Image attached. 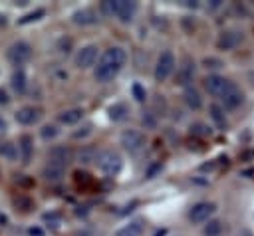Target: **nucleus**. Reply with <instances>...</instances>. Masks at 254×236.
<instances>
[{"label":"nucleus","instance_id":"obj_31","mask_svg":"<svg viewBox=\"0 0 254 236\" xmlns=\"http://www.w3.org/2000/svg\"><path fill=\"white\" fill-rule=\"evenodd\" d=\"M202 65H204L206 69H220L224 63H222V59H218V58H204V59H202Z\"/></svg>","mask_w":254,"mask_h":236},{"label":"nucleus","instance_id":"obj_26","mask_svg":"<svg viewBox=\"0 0 254 236\" xmlns=\"http://www.w3.org/2000/svg\"><path fill=\"white\" fill-rule=\"evenodd\" d=\"M99 159V155H97V151L93 149V147H85V149H81L79 151V163H93V161H97Z\"/></svg>","mask_w":254,"mask_h":236},{"label":"nucleus","instance_id":"obj_24","mask_svg":"<svg viewBox=\"0 0 254 236\" xmlns=\"http://www.w3.org/2000/svg\"><path fill=\"white\" fill-rule=\"evenodd\" d=\"M204 236H220L222 234V222L220 220H208V224H204L202 228Z\"/></svg>","mask_w":254,"mask_h":236},{"label":"nucleus","instance_id":"obj_19","mask_svg":"<svg viewBox=\"0 0 254 236\" xmlns=\"http://www.w3.org/2000/svg\"><path fill=\"white\" fill-rule=\"evenodd\" d=\"M107 115H109V119H111V121H115V123H117V121H125V119L129 117V107H127V103L117 101V103L109 105Z\"/></svg>","mask_w":254,"mask_h":236},{"label":"nucleus","instance_id":"obj_16","mask_svg":"<svg viewBox=\"0 0 254 236\" xmlns=\"http://www.w3.org/2000/svg\"><path fill=\"white\" fill-rule=\"evenodd\" d=\"M48 161H56V163H62V165L67 167V163L71 161V149L65 147V145H56V147L50 149Z\"/></svg>","mask_w":254,"mask_h":236},{"label":"nucleus","instance_id":"obj_14","mask_svg":"<svg viewBox=\"0 0 254 236\" xmlns=\"http://www.w3.org/2000/svg\"><path fill=\"white\" fill-rule=\"evenodd\" d=\"M71 22L77 24V26H89V24L97 22V14L91 8H81V10H75L71 14Z\"/></svg>","mask_w":254,"mask_h":236},{"label":"nucleus","instance_id":"obj_8","mask_svg":"<svg viewBox=\"0 0 254 236\" xmlns=\"http://www.w3.org/2000/svg\"><path fill=\"white\" fill-rule=\"evenodd\" d=\"M244 40V32L238 30V28H228V30H222L218 40H216V48L218 50H224V52H230L234 48H238Z\"/></svg>","mask_w":254,"mask_h":236},{"label":"nucleus","instance_id":"obj_1","mask_svg":"<svg viewBox=\"0 0 254 236\" xmlns=\"http://www.w3.org/2000/svg\"><path fill=\"white\" fill-rule=\"evenodd\" d=\"M125 61H127V54L123 48H119V46L107 48L95 65V71H93L95 81H99V83L113 81L117 77V73L121 71V67L125 65Z\"/></svg>","mask_w":254,"mask_h":236},{"label":"nucleus","instance_id":"obj_3","mask_svg":"<svg viewBox=\"0 0 254 236\" xmlns=\"http://www.w3.org/2000/svg\"><path fill=\"white\" fill-rule=\"evenodd\" d=\"M175 67H177L175 54H173L171 50L161 52V54H159V58H157V63H155V71H153L155 81H159V83L167 81V79L175 73Z\"/></svg>","mask_w":254,"mask_h":236},{"label":"nucleus","instance_id":"obj_23","mask_svg":"<svg viewBox=\"0 0 254 236\" xmlns=\"http://www.w3.org/2000/svg\"><path fill=\"white\" fill-rule=\"evenodd\" d=\"M208 113H210V119H212V121H214L218 127H226V115H224V107H220L218 103H210Z\"/></svg>","mask_w":254,"mask_h":236},{"label":"nucleus","instance_id":"obj_2","mask_svg":"<svg viewBox=\"0 0 254 236\" xmlns=\"http://www.w3.org/2000/svg\"><path fill=\"white\" fill-rule=\"evenodd\" d=\"M101 10L105 14L115 16L121 24H129L137 14V2H133V0H113V2L107 0L101 4Z\"/></svg>","mask_w":254,"mask_h":236},{"label":"nucleus","instance_id":"obj_6","mask_svg":"<svg viewBox=\"0 0 254 236\" xmlns=\"http://www.w3.org/2000/svg\"><path fill=\"white\" fill-rule=\"evenodd\" d=\"M119 141L129 155H137L145 149V135L139 129H125L119 135Z\"/></svg>","mask_w":254,"mask_h":236},{"label":"nucleus","instance_id":"obj_21","mask_svg":"<svg viewBox=\"0 0 254 236\" xmlns=\"http://www.w3.org/2000/svg\"><path fill=\"white\" fill-rule=\"evenodd\" d=\"M183 99H185V103H187L190 109H200V107H202V97H200L198 89L192 87V85H190V87H185Z\"/></svg>","mask_w":254,"mask_h":236},{"label":"nucleus","instance_id":"obj_34","mask_svg":"<svg viewBox=\"0 0 254 236\" xmlns=\"http://www.w3.org/2000/svg\"><path fill=\"white\" fill-rule=\"evenodd\" d=\"M69 46H71L69 38H62L60 40V52H69Z\"/></svg>","mask_w":254,"mask_h":236},{"label":"nucleus","instance_id":"obj_10","mask_svg":"<svg viewBox=\"0 0 254 236\" xmlns=\"http://www.w3.org/2000/svg\"><path fill=\"white\" fill-rule=\"evenodd\" d=\"M214 210H216L214 202L200 200V202H196V204H192V206H190V210H189V220H190L192 224L208 222V220H210V216L214 214Z\"/></svg>","mask_w":254,"mask_h":236},{"label":"nucleus","instance_id":"obj_25","mask_svg":"<svg viewBox=\"0 0 254 236\" xmlns=\"http://www.w3.org/2000/svg\"><path fill=\"white\" fill-rule=\"evenodd\" d=\"M18 153H20V151H18V147H16L14 143H2V145H0V155L6 157L8 161H14V159L18 157Z\"/></svg>","mask_w":254,"mask_h":236},{"label":"nucleus","instance_id":"obj_20","mask_svg":"<svg viewBox=\"0 0 254 236\" xmlns=\"http://www.w3.org/2000/svg\"><path fill=\"white\" fill-rule=\"evenodd\" d=\"M143 230H145L143 220H131V222H127L125 226H121V228L115 232V236H141Z\"/></svg>","mask_w":254,"mask_h":236},{"label":"nucleus","instance_id":"obj_18","mask_svg":"<svg viewBox=\"0 0 254 236\" xmlns=\"http://www.w3.org/2000/svg\"><path fill=\"white\" fill-rule=\"evenodd\" d=\"M222 103H224V107H228V109H236V107H240V105L244 103V93L234 85V87L222 97Z\"/></svg>","mask_w":254,"mask_h":236},{"label":"nucleus","instance_id":"obj_4","mask_svg":"<svg viewBox=\"0 0 254 236\" xmlns=\"http://www.w3.org/2000/svg\"><path fill=\"white\" fill-rule=\"evenodd\" d=\"M202 85H204V89L212 95V97H218V99H222L232 87H234V81H230V79H226L224 75H218V73H210V75H206L204 77V81H202Z\"/></svg>","mask_w":254,"mask_h":236},{"label":"nucleus","instance_id":"obj_15","mask_svg":"<svg viewBox=\"0 0 254 236\" xmlns=\"http://www.w3.org/2000/svg\"><path fill=\"white\" fill-rule=\"evenodd\" d=\"M18 151H20V159L24 165L30 163L32 155H34V137L32 135H22L18 141Z\"/></svg>","mask_w":254,"mask_h":236},{"label":"nucleus","instance_id":"obj_29","mask_svg":"<svg viewBox=\"0 0 254 236\" xmlns=\"http://www.w3.org/2000/svg\"><path fill=\"white\" fill-rule=\"evenodd\" d=\"M190 133L198 135V137H206V135H210V127L206 123H192L190 125Z\"/></svg>","mask_w":254,"mask_h":236},{"label":"nucleus","instance_id":"obj_35","mask_svg":"<svg viewBox=\"0 0 254 236\" xmlns=\"http://www.w3.org/2000/svg\"><path fill=\"white\" fill-rule=\"evenodd\" d=\"M6 131H8V121L0 115V137H2V135H6Z\"/></svg>","mask_w":254,"mask_h":236},{"label":"nucleus","instance_id":"obj_30","mask_svg":"<svg viewBox=\"0 0 254 236\" xmlns=\"http://www.w3.org/2000/svg\"><path fill=\"white\" fill-rule=\"evenodd\" d=\"M131 91H133V97H135L139 103H143V101L147 99V91H145V87H143L141 83H133Z\"/></svg>","mask_w":254,"mask_h":236},{"label":"nucleus","instance_id":"obj_9","mask_svg":"<svg viewBox=\"0 0 254 236\" xmlns=\"http://www.w3.org/2000/svg\"><path fill=\"white\" fill-rule=\"evenodd\" d=\"M97 58H99V48H97L95 44H85V46H81V48L77 50L73 61H75V65H77L79 69H87V67L95 65Z\"/></svg>","mask_w":254,"mask_h":236},{"label":"nucleus","instance_id":"obj_11","mask_svg":"<svg viewBox=\"0 0 254 236\" xmlns=\"http://www.w3.org/2000/svg\"><path fill=\"white\" fill-rule=\"evenodd\" d=\"M194 73H196V63H194L190 58H185V59H183V63L179 65V71H177L175 83L185 85V87H190V81L194 79Z\"/></svg>","mask_w":254,"mask_h":236},{"label":"nucleus","instance_id":"obj_13","mask_svg":"<svg viewBox=\"0 0 254 236\" xmlns=\"http://www.w3.org/2000/svg\"><path fill=\"white\" fill-rule=\"evenodd\" d=\"M65 175V165L62 163H56V161H48L42 169V177L48 180V182H60Z\"/></svg>","mask_w":254,"mask_h":236},{"label":"nucleus","instance_id":"obj_38","mask_svg":"<svg viewBox=\"0 0 254 236\" xmlns=\"http://www.w3.org/2000/svg\"><path fill=\"white\" fill-rule=\"evenodd\" d=\"M218 6H220V0H214V2L210 4V8H218Z\"/></svg>","mask_w":254,"mask_h":236},{"label":"nucleus","instance_id":"obj_37","mask_svg":"<svg viewBox=\"0 0 254 236\" xmlns=\"http://www.w3.org/2000/svg\"><path fill=\"white\" fill-rule=\"evenodd\" d=\"M28 234H30V236H42L44 232H42L40 228H30V230H28Z\"/></svg>","mask_w":254,"mask_h":236},{"label":"nucleus","instance_id":"obj_28","mask_svg":"<svg viewBox=\"0 0 254 236\" xmlns=\"http://www.w3.org/2000/svg\"><path fill=\"white\" fill-rule=\"evenodd\" d=\"M58 133H60V129H58L56 125H52V123H48V125H44V127L40 129V135H42L44 141H52V139H56Z\"/></svg>","mask_w":254,"mask_h":236},{"label":"nucleus","instance_id":"obj_5","mask_svg":"<svg viewBox=\"0 0 254 236\" xmlns=\"http://www.w3.org/2000/svg\"><path fill=\"white\" fill-rule=\"evenodd\" d=\"M97 167H99V171H101L103 175L115 177V175H119V171H121V167H123V159H121V155H119L117 151H111V149H109V151L99 153Z\"/></svg>","mask_w":254,"mask_h":236},{"label":"nucleus","instance_id":"obj_12","mask_svg":"<svg viewBox=\"0 0 254 236\" xmlns=\"http://www.w3.org/2000/svg\"><path fill=\"white\" fill-rule=\"evenodd\" d=\"M40 115H42V111H40L38 107H34V105H24V107H20V109L14 113L16 121H18L20 125H34V123H38Z\"/></svg>","mask_w":254,"mask_h":236},{"label":"nucleus","instance_id":"obj_27","mask_svg":"<svg viewBox=\"0 0 254 236\" xmlns=\"http://www.w3.org/2000/svg\"><path fill=\"white\" fill-rule=\"evenodd\" d=\"M46 16V10L44 8H38V10H34V12H30V14H26V16H22L20 20H18V24H30V22H38L40 18H44Z\"/></svg>","mask_w":254,"mask_h":236},{"label":"nucleus","instance_id":"obj_7","mask_svg":"<svg viewBox=\"0 0 254 236\" xmlns=\"http://www.w3.org/2000/svg\"><path fill=\"white\" fill-rule=\"evenodd\" d=\"M6 58H8V61H10L12 65H16V67L20 69V65H24V63L32 58V46H30L28 42L18 40V42H14V44L8 48Z\"/></svg>","mask_w":254,"mask_h":236},{"label":"nucleus","instance_id":"obj_17","mask_svg":"<svg viewBox=\"0 0 254 236\" xmlns=\"http://www.w3.org/2000/svg\"><path fill=\"white\" fill-rule=\"evenodd\" d=\"M83 119V109L81 107H71V109H65L62 113H58V121L62 125H75Z\"/></svg>","mask_w":254,"mask_h":236},{"label":"nucleus","instance_id":"obj_32","mask_svg":"<svg viewBox=\"0 0 254 236\" xmlns=\"http://www.w3.org/2000/svg\"><path fill=\"white\" fill-rule=\"evenodd\" d=\"M91 129H93V125H91V123H85L83 127H79L77 131H73L71 137H73V139H83V137H87V135L91 133Z\"/></svg>","mask_w":254,"mask_h":236},{"label":"nucleus","instance_id":"obj_22","mask_svg":"<svg viewBox=\"0 0 254 236\" xmlns=\"http://www.w3.org/2000/svg\"><path fill=\"white\" fill-rule=\"evenodd\" d=\"M10 85H12V89H14L16 93H24V91H26L28 81H26V73H24L22 67L16 69V71L12 73V77H10Z\"/></svg>","mask_w":254,"mask_h":236},{"label":"nucleus","instance_id":"obj_36","mask_svg":"<svg viewBox=\"0 0 254 236\" xmlns=\"http://www.w3.org/2000/svg\"><path fill=\"white\" fill-rule=\"evenodd\" d=\"M8 101H10V97H8V93H6V91H4L2 87H0V105H6Z\"/></svg>","mask_w":254,"mask_h":236},{"label":"nucleus","instance_id":"obj_33","mask_svg":"<svg viewBox=\"0 0 254 236\" xmlns=\"http://www.w3.org/2000/svg\"><path fill=\"white\" fill-rule=\"evenodd\" d=\"M161 171H163V165H161V163H155V165L147 171V178H155V175L161 173Z\"/></svg>","mask_w":254,"mask_h":236}]
</instances>
